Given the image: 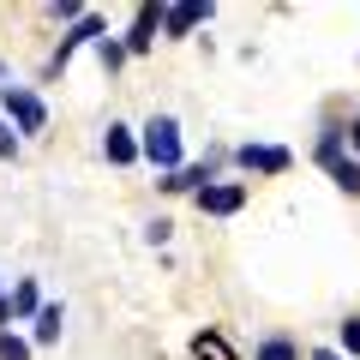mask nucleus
Masks as SVG:
<instances>
[{"label": "nucleus", "mask_w": 360, "mask_h": 360, "mask_svg": "<svg viewBox=\"0 0 360 360\" xmlns=\"http://www.w3.org/2000/svg\"><path fill=\"white\" fill-rule=\"evenodd\" d=\"M144 156H150L156 168H168V174L180 168V120L174 115H156L150 127H144Z\"/></svg>", "instance_id": "f257e3e1"}, {"label": "nucleus", "mask_w": 360, "mask_h": 360, "mask_svg": "<svg viewBox=\"0 0 360 360\" xmlns=\"http://www.w3.org/2000/svg\"><path fill=\"white\" fill-rule=\"evenodd\" d=\"M6 115L18 120V132H42V127H49V108H42V96H37V90H25V84L6 90Z\"/></svg>", "instance_id": "f03ea898"}, {"label": "nucleus", "mask_w": 360, "mask_h": 360, "mask_svg": "<svg viewBox=\"0 0 360 360\" xmlns=\"http://www.w3.org/2000/svg\"><path fill=\"white\" fill-rule=\"evenodd\" d=\"M240 205H246V186H240V180H210L205 193H198V210H205V217H234Z\"/></svg>", "instance_id": "7ed1b4c3"}, {"label": "nucleus", "mask_w": 360, "mask_h": 360, "mask_svg": "<svg viewBox=\"0 0 360 360\" xmlns=\"http://www.w3.org/2000/svg\"><path fill=\"white\" fill-rule=\"evenodd\" d=\"M288 162H295V156H288L283 144H240V168H252V174H283Z\"/></svg>", "instance_id": "20e7f679"}, {"label": "nucleus", "mask_w": 360, "mask_h": 360, "mask_svg": "<svg viewBox=\"0 0 360 360\" xmlns=\"http://www.w3.org/2000/svg\"><path fill=\"white\" fill-rule=\"evenodd\" d=\"M96 37H103V25H96V18H78V25L66 30V37H60V54H54V72H60V66L72 60V54L84 49V42H96Z\"/></svg>", "instance_id": "39448f33"}, {"label": "nucleus", "mask_w": 360, "mask_h": 360, "mask_svg": "<svg viewBox=\"0 0 360 360\" xmlns=\"http://www.w3.org/2000/svg\"><path fill=\"white\" fill-rule=\"evenodd\" d=\"M210 18V6H162V30L168 37H186V30H198Z\"/></svg>", "instance_id": "423d86ee"}, {"label": "nucleus", "mask_w": 360, "mask_h": 360, "mask_svg": "<svg viewBox=\"0 0 360 360\" xmlns=\"http://www.w3.org/2000/svg\"><path fill=\"white\" fill-rule=\"evenodd\" d=\"M156 25H162V6H139V18H132V37H127V49L132 54H144L156 42Z\"/></svg>", "instance_id": "0eeeda50"}, {"label": "nucleus", "mask_w": 360, "mask_h": 360, "mask_svg": "<svg viewBox=\"0 0 360 360\" xmlns=\"http://www.w3.org/2000/svg\"><path fill=\"white\" fill-rule=\"evenodd\" d=\"M103 150H108V162H120V168H127V162H139V150H144V144L132 139V127H108Z\"/></svg>", "instance_id": "6e6552de"}, {"label": "nucleus", "mask_w": 360, "mask_h": 360, "mask_svg": "<svg viewBox=\"0 0 360 360\" xmlns=\"http://www.w3.org/2000/svg\"><path fill=\"white\" fill-rule=\"evenodd\" d=\"M210 180H217V174H210V162H198V168H174L162 186H168V193H205Z\"/></svg>", "instance_id": "1a4fd4ad"}, {"label": "nucleus", "mask_w": 360, "mask_h": 360, "mask_svg": "<svg viewBox=\"0 0 360 360\" xmlns=\"http://www.w3.org/2000/svg\"><path fill=\"white\" fill-rule=\"evenodd\" d=\"M193 360H234V348L222 342L217 330H198V336H193Z\"/></svg>", "instance_id": "9d476101"}, {"label": "nucleus", "mask_w": 360, "mask_h": 360, "mask_svg": "<svg viewBox=\"0 0 360 360\" xmlns=\"http://www.w3.org/2000/svg\"><path fill=\"white\" fill-rule=\"evenodd\" d=\"M60 324H66L60 307H42L37 312V342H60Z\"/></svg>", "instance_id": "9b49d317"}, {"label": "nucleus", "mask_w": 360, "mask_h": 360, "mask_svg": "<svg viewBox=\"0 0 360 360\" xmlns=\"http://www.w3.org/2000/svg\"><path fill=\"white\" fill-rule=\"evenodd\" d=\"M252 360H300V348L288 342V336H264V342H258V354Z\"/></svg>", "instance_id": "f8f14e48"}, {"label": "nucleus", "mask_w": 360, "mask_h": 360, "mask_svg": "<svg viewBox=\"0 0 360 360\" xmlns=\"http://www.w3.org/2000/svg\"><path fill=\"white\" fill-rule=\"evenodd\" d=\"M319 162H324V168L342 162V127H324V139H319Z\"/></svg>", "instance_id": "ddd939ff"}, {"label": "nucleus", "mask_w": 360, "mask_h": 360, "mask_svg": "<svg viewBox=\"0 0 360 360\" xmlns=\"http://www.w3.org/2000/svg\"><path fill=\"white\" fill-rule=\"evenodd\" d=\"M330 180H336V186H342L348 198H354V193H360V162H348V156H342V162L330 168Z\"/></svg>", "instance_id": "4468645a"}, {"label": "nucleus", "mask_w": 360, "mask_h": 360, "mask_svg": "<svg viewBox=\"0 0 360 360\" xmlns=\"http://www.w3.org/2000/svg\"><path fill=\"white\" fill-rule=\"evenodd\" d=\"M13 312H18V319H30V312H42V307H37V283H30V276H25V283L13 288Z\"/></svg>", "instance_id": "2eb2a0df"}, {"label": "nucleus", "mask_w": 360, "mask_h": 360, "mask_svg": "<svg viewBox=\"0 0 360 360\" xmlns=\"http://www.w3.org/2000/svg\"><path fill=\"white\" fill-rule=\"evenodd\" d=\"M0 360H30V342H25V336H6V330H0Z\"/></svg>", "instance_id": "dca6fc26"}, {"label": "nucleus", "mask_w": 360, "mask_h": 360, "mask_svg": "<svg viewBox=\"0 0 360 360\" xmlns=\"http://www.w3.org/2000/svg\"><path fill=\"white\" fill-rule=\"evenodd\" d=\"M342 348L360 360V319H348V324H342Z\"/></svg>", "instance_id": "f3484780"}, {"label": "nucleus", "mask_w": 360, "mask_h": 360, "mask_svg": "<svg viewBox=\"0 0 360 360\" xmlns=\"http://www.w3.org/2000/svg\"><path fill=\"white\" fill-rule=\"evenodd\" d=\"M120 60H127V42H108L103 37V66H120Z\"/></svg>", "instance_id": "a211bd4d"}, {"label": "nucleus", "mask_w": 360, "mask_h": 360, "mask_svg": "<svg viewBox=\"0 0 360 360\" xmlns=\"http://www.w3.org/2000/svg\"><path fill=\"white\" fill-rule=\"evenodd\" d=\"M6 319H13V295H0V330H6Z\"/></svg>", "instance_id": "6ab92c4d"}, {"label": "nucleus", "mask_w": 360, "mask_h": 360, "mask_svg": "<svg viewBox=\"0 0 360 360\" xmlns=\"http://www.w3.org/2000/svg\"><path fill=\"white\" fill-rule=\"evenodd\" d=\"M13 150H18V144H13V132L0 127V156H13Z\"/></svg>", "instance_id": "aec40b11"}, {"label": "nucleus", "mask_w": 360, "mask_h": 360, "mask_svg": "<svg viewBox=\"0 0 360 360\" xmlns=\"http://www.w3.org/2000/svg\"><path fill=\"white\" fill-rule=\"evenodd\" d=\"M6 90H13V72H6V66H0V96H6Z\"/></svg>", "instance_id": "412c9836"}, {"label": "nucleus", "mask_w": 360, "mask_h": 360, "mask_svg": "<svg viewBox=\"0 0 360 360\" xmlns=\"http://www.w3.org/2000/svg\"><path fill=\"white\" fill-rule=\"evenodd\" d=\"M348 139H354V150H360V120H354V127H348Z\"/></svg>", "instance_id": "4be33fe9"}, {"label": "nucleus", "mask_w": 360, "mask_h": 360, "mask_svg": "<svg viewBox=\"0 0 360 360\" xmlns=\"http://www.w3.org/2000/svg\"><path fill=\"white\" fill-rule=\"evenodd\" d=\"M312 360H342V354H330V348H319V354H312Z\"/></svg>", "instance_id": "5701e85b"}]
</instances>
